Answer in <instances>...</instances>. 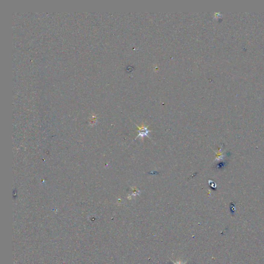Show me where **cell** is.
<instances>
[{
    "instance_id": "6da1fadb",
    "label": "cell",
    "mask_w": 264,
    "mask_h": 264,
    "mask_svg": "<svg viewBox=\"0 0 264 264\" xmlns=\"http://www.w3.org/2000/svg\"><path fill=\"white\" fill-rule=\"evenodd\" d=\"M137 127L138 128V132L139 134H138V135L137 137L136 138H137L138 137H139V136H140L141 137H143L144 136H148V134L150 132V131L147 130V127H146L143 124L142 125L141 127H138V125H137Z\"/></svg>"
}]
</instances>
